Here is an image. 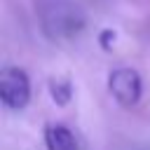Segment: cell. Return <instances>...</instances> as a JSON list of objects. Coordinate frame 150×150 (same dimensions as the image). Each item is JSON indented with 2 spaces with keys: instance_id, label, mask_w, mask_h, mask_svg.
<instances>
[{
  "instance_id": "1",
  "label": "cell",
  "mask_w": 150,
  "mask_h": 150,
  "mask_svg": "<svg viewBox=\"0 0 150 150\" xmlns=\"http://www.w3.org/2000/svg\"><path fill=\"white\" fill-rule=\"evenodd\" d=\"M0 98L12 110H23L30 101V80L23 68H5L0 77Z\"/></svg>"
},
{
  "instance_id": "2",
  "label": "cell",
  "mask_w": 150,
  "mask_h": 150,
  "mask_svg": "<svg viewBox=\"0 0 150 150\" xmlns=\"http://www.w3.org/2000/svg\"><path fill=\"white\" fill-rule=\"evenodd\" d=\"M108 91L122 108H134L143 91L141 75L134 68H115L108 75Z\"/></svg>"
},
{
  "instance_id": "3",
  "label": "cell",
  "mask_w": 150,
  "mask_h": 150,
  "mask_svg": "<svg viewBox=\"0 0 150 150\" xmlns=\"http://www.w3.org/2000/svg\"><path fill=\"white\" fill-rule=\"evenodd\" d=\"M45 28L49 35H59V38H73L77 35L82 28H84V16L80 9L66 5V2H59L56 9H49L45 12Z\"/></svg>"
},
{
  "instance_id": "4",
  "label": "cell",
  "mask_w": 150,
  "mask_h": 150,
  "mask_svg": "<svg viewBox=\"0 0 150 150\" xmlns=\"http://www.w3.org/2000/svg\"><path fill=\"white\" fill-rule=\"evenodd\" d=\"M45 145H47V150H77V141L66 124H47Z\"/></svg>"
},
{
  "instance_id": "5",
  "label": "cell",
  "mask_w": 150,
  "mask_h": 150,
  "mask_svg": "<svg viewBox=\"0 0 150 150\" xmlns=\"http://www.w3.org/2000/svg\"><path fill=\"white\" fill-rule=\"evenodd\" d=\"M49 94H52V101L56 105H68L70 98H73V84L68 80H52L49 82Z\"/></svg>"
},
{
  "instance_id": "6",
  "label": "cell",
  "mask_w": 150,
  "mask_h": 150,
  "mask_svg": "<svg viewBox=\"0 0 150 150\" xmlns=\"http://www.w3.org/2000/svg\"><path fill=\"white\" fill-rule=\"evenodd\" d=\"M98 42H101V47H103V49H110V42H115V30H110V28L101 30Z\"/></svg>"
}]
</instances>
